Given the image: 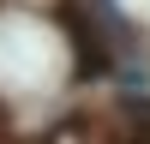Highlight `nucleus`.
<instances>
[]
</instances>
